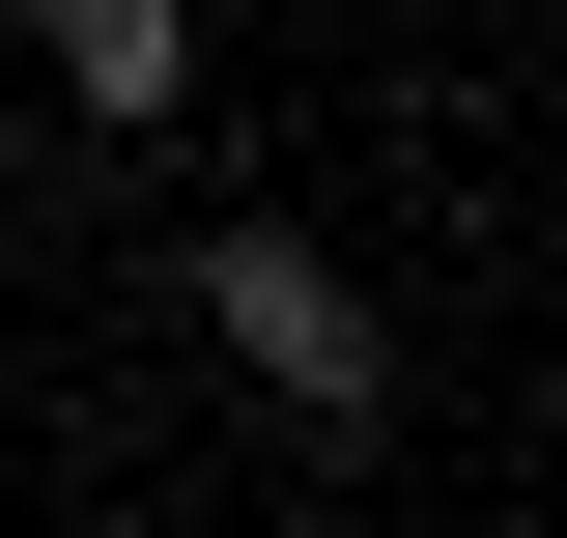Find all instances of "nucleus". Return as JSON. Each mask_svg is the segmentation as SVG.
I'll return each instance as SVG.
<instances>
[{
    "instance_id": "nucleus-1",
    "label": "nucleus",
    "mask_w": 567,
    "mask_h": 538,
    "mask_svg": "<svg viewBox=\"0 0 567 538\" xmlns=\"http://www.w3.org/2000/svg\"><path fill=\"white\" fill-rule=\"evenodd\" d=\"M199 312L284 369V425H369V312H341L312 256H284V227H227V256H199Z\"/></svg>"
},
{
    "instance_id": "nucleus-2",
    "label": "nucleus",
    "mask_w": 567,
    "mask_h": 538,
    "mask_svg": "<svg viewBox=\"0 0 567 538\" xmlns=\"http://www.w3.org/2000/svg\"><path fill=\"white\" fill-rule=\"evenodd\" d=\"M58 85L85 114H171V85H199V0H58Z\"/></svg>"
}]
</instances>
